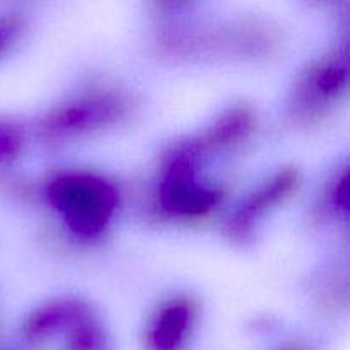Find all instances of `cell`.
I'll use <instances>...</instances> for the list:
<instances>
[{
	"mask_svg": "<svg viewBox=\"0 0 350 350\" xmlns=\"http://www.w3.org/2000/svg\"><path fill=\"white\" fill-rule=\"evenodd\" d=\"M23 147V132L12 123L0 122V163L14 159Z\"/></svg>",
	"mask_w": 350,
	"mask_h": 350,
	"instance_id": "30bf717a",
	"label": "cell"
},
{
	"mask_svg": "<svg viewBox=\"0 0 350 350\" xmlns=\"http://www.w3.org/2000/svg\"><path fill=\"white\" fill-rule=\"evenodd\" d=\"M197 323L193 301L178 297L163 304L146 330L147 350H185Z\"/></svg>",
	"mask_w": 350,
	"mask_h": 350,
	"instance_id": "5b68a950",
	"label": "cell"
},
{
	"mask_svg": "<svg viewBox=\"0 0 350 350\" xmlns=\"http://www.w3.org/2000/svg\"><path fill=\"white\" fill-rule=\"evenodd\" d=\"M197 152L187 149L171 159L159 188L164 211L178 217H200L208 214L221 202L222 191L202 185L195 174Z\"/></svg>",
	"mask_w": 350,
	"mask_h": 350,
	"instance_id": "3957f363",
	"label": "cell"
},
{
	"mask_svg": "<svg viewBox=\"0 0 350 350\" xmlns=\"http://www.w3.org/2000/svg\"><path fill=\"white\" fill-rule=\"evenodd\" d=\"M255 123L256 120L252 109L245 108V106L229 109L190 149H193L197 154L204 152V150L228 149L252 135V132L255 130Z\"/></svg>",
	"mask_w": 350,
	"mask_h": 350,
	"instance_id": "52a82bcc",
	"label": "cell"
},
{
	"mask_svg": "<svg viewBox=\"0 0 350 350\" xmlns=\"http://www.w3.org/2000/svg\"><path fill=\"white\" fill-rule=\"evenodd\" d=\"M279 350H310V349H308L304 344H301V342H291V344L284 345V347H280Z\"/></svg>",
	"mask_w": 350,
	"mask_h": 350,
	"instance_id": "7c38bea8",
	"label": "cell"
},
{
	"mask_svg": "<svg viewBox=\"0 0 350 350\" xmlns=\"http://www.w3.org/2000/svg\"><path fill=\"white\" fill-rule=\"evenodd\" d=\"M88 313L89 308L81 301H55L31 314L24 325V338L31 344H40L53 338L55 335L65 334L75 321Z\"/></svg>",
	"mask_w": 350,
	"mask_h": 350,
	"instance_id": "8992f818",
	"label": "cell"
},
{
	"mask_svg": "<svg viewBox=\"0 0 350 350\" xmlns=\"http://www.w3.org/2000/svg\"><path fill=\"white\" fill-rule=\"evenodd\" d=\"M299 185V174L294 167H286L270 178L263 187L253 191L245 204L238 208L228 224V232L232 239L241 241L253 232L267 212L275 208L296 191Z\"/></svg>",
	"mask_w": 350,
	"mask_h": 350,
	"instance_id": "277c9868",
	"label": "cell"
},
{
	"mask_svg": "<svg viewBox=\"0 0 350 350\" xmlns=\"http://www.w3.org/2000/svg\"><path fill=\"white\" fill-rule=\"evenodd\" d=\"M0 48H2V40H0Z\"/></svg>",
	"mask_w": 350,
	"mask_h": 350,
	"instance_id": "5bb4252c",
	"label": "cell"
},
{
	"mask_svg": "<svg viewBox=\"0 0 350 350\" xmlns=\"http://www.w3.org/2000/svg\"><path fill=\"white\" fill-rule=\"evenodd\" d=\"M51 207L81 238H96L108 228L118 207L115 187L89 173H67L46 188Z\"/></svg>",
	"mask_w": 350,
	"mask_h": 350,
	"instance_id": "6da1fadb",
	"label": "cell"
},
{
	"mask_svg": "<svg viewBox=\"0 0 350 350\" xmlns=\"http://www.w3.org/2000/svg\"><path fill=\"white\" fill-rule=\"evenodd\" d=\"M132 111L129 96L116 91H89L55 106L41 122L48 142H68L118 125Z\"/></svg>",
	"mask_w": 350,
	"mask_h": 350,
	"instance_id": "7a4b0ae2",
	"label": "cell"
},
{
	"mask_svg": "<svg viewBox=\"0 0 350 350\" xmlns=\"http://www.w3.org/2000/svg\"><path fill=\"white\" fill-rule=\"evenodd\" d=\"M347 64L340 58L327 60L320 67L313 68L310 74L308 92H311V101L323 103L340 94L347 85Z\"/></svg>",
	"mask_w": 350,
	"mask_h": 350,
	"instance_id": "ba28073f",
	"label": "cell"
},
{
	"mask_svg": "<svg viewBox=\"0 0 350 350\" xmlns=\"http://www.w3.org/2000/svg\"><path fill=\"white\" fill-rule=\"evenodd\" d=\"M159 2H163V3H180V2H183V0H159Z\"/></svg>",
	"mask_w": 350,
	"mask_h": 350,
	"instance_id": "4fadbf2b",
	"label": "cell"
},
{
	"mask_svg": "<svg viewBox=\"0 0 350 350\" xmlns=\"http://www.w3.org/2000/svg\"><path fill=\"white\" fill-rule=\"evenodd\" d=\"M334 202L337 207L342 208V211H347V207H349V178H347V174H344V176L340 178V181L335 185Z\"/></svg>",
	"mask_w": 350,
	"mask_h": 350,
	"instance_id": "8fae6325",
	"label": "cell"
},
{
	"mask_svg": "<svg viewBox=\"0 0 350 350\" xmlns=\"http://www.w3.org/2000/svg\"><path fill=\"white\" fill-rule=\"evenodd\" d=\"M65 334H67V350H111L105 330L94 320L91 311L75 321Z\"/></svg>",
	"mask_w": 350,
	"mask_h": 350,
	"instance_id": "9c48e42d",
	"label": "cell"
}]
</instances>
